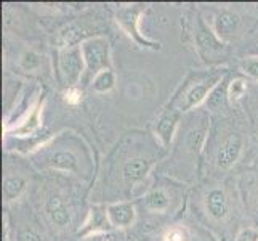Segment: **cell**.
<instances>
[{
	"instance_id": "cell-1",
	"label": "cell",
	"mask_w": 258,
	"mask_h": 241,
	"mask_svg": "<svg viewBox=\"0 0 258 241\" xmlns=\"http://www.w3.org/2000/svg\"><path fill=\"white\" fill-rule=\"evenodd\" d=\"M79 45H81V52L84 57L85 73L90 80H93V77L101 71L111 69V45L108 39L98 35V37L82 40Z\"/></svg>"
},
{
	"instance_id": "cell-2",
	"label": "cell",
	"mask_w": 258,
	"mask_h": 241,
	"mask_svg": "<svg viewBox=\"0 0 258 241\" xmlns=\"http://www.w3.org/2000/svg\"><path fill=\"white\" fill-rule=\"evenodd\" d=\"M85 73V63L81 45L66 47L59 50L58 55V74L66 88H74L81 82Z\"/></svg>"
},
{
	"instance_id": "cell-3",
	"label": "cell",
	"mask_w": 258,
	"mask_h": 241,
	"mask_svg": "<svg viewBox=\"0 0 258 241\" xmlns=\"http://www.w3.org/2000/svg\"><path fill=\"white\" fill-rule=\"evenodd\" d=\"M221 80H223V76L217 74V76L206 77L202 80H198V82H192L188 87H184L183 93L180 97H176L175 110H178L180 113H186V111L194 110L196 106H199L201 103L207 102L209 95Z\"/></svg>"
},
{
	"instance_id": "cell-4",
	"label": "cell",
	"mask_w": 258,
	"mask_h": 241,
	"mask_svg": "<svg viewBox=\"0 0 258 241\" xmlns=\"http://www.w3.org/2000/svg\"><path fill=\"white\" fill-rule=\"evenodd\" d=\"M141 10H143L141 5H130V7L119 8L117 15H115V18H117V24L127 32V35L137 43V45L145 47V49L159 50V49H161V43L148 40L145 35L140 32V28H138L140 20H138V18L141 15Z\"/></svg>"
},
{
	"instance_id": "cell-5",
	"label": "cell",
	"mask_w": 258,
	"mask_h": 241,
	"mask_svg": "<svg viewBox=\"0 0 258 241\" xmlns=\"http://www.w3.org/2000/svg\"><path fill=\"white\" fill-rule=\"evenodd\" d=\"M194 40H196V50L202 57L204 61H207L210 58H215L220 52H223L226 43L221 42L210 26L199 16L198 23H196L194 29Z\"/></svg>"
},
{
	"instance_id": "cell-6",
	"label": "cell",
	"mask_w": 258,
	"mask_h": 241,
	"mask_svg": "<svg viewBox=\"0 0 258 241\" xmlns=\"http://www.w3.org/2000/svg\"><path fill=\"white\" fill-rule=\"evenodd\" d=\"M244 150V138L239 133H231V135L218 147L217 155H215V163L220 169L228 171L233 167L239 158L242 155Z\"/></svg>"
},
{
	"instance_id": "cell-7",
	"label": "cell",
	"mask_w": 258,
	"mask_h": 241,
	"mask_svg": "<svg viewBox=\"0 0 258 241\" xmlns=\"http://www.w3.org/2000/svg\"><path fill=\"white\" fill-rule=\"evenodd\" d=\"M241 23H242V20L237 13L223 10V12L217 13L215 18H213L212 29L221 42L228 43L234 39V35L237 34L239 28H241Z\"/></svg>"
},
{
	"instance_id": "cell-8",
	"label": "cell",
	"mask_w": 258,
	"mask_h": 241,
	"mask_svg": "<svg viewBox=\"0 0 258 241\" xmlns=\"http://www.w3.org/2000/svg\"><path fill=\"white\" fill-rule=\"evenodd\" d=\"M45 212L51 224L58 228H68L73 222V214L66 200L59 193H50L45 201Z\"/></svg>"
},
{
	"instance_id": "cell-9",
	"label": "cell",
	"mask_w": 258,
	"mask_h": 241,
	"mask_svg": "<svg viewBox=\"0 0 258 241\" xmlns=\"http://www.w3.org/2000/svg\"><path fill=\"white\" fill-rule=\"evenodd\" d=\"M180 118H181V113L175 108L164 110L159 114V118L154 124V133L164 147H168L173 141Z\"/></svg>"
},
{
	"instance_id": "cell-10",
	"label": "cell",
	"mask_w": 258,
	"mask_h": 241,
	"mask_svg": "<svg viewBox=\"0 0 258 241\" xmlns=\"http://www.w3.org/2000/svg\"><path fill=\"white\" fill-rule=\"evenodd\" d=\"M106 219L114 228H128L135 224L137 219L135 206L130 201L112 203L106 208Z\"/></svg>"
},
{
	"instance_id": "cell-11",
	"label": "cell",
	"mask_w": 258,
	"mask_h": 241,
	"mask_svg": "<svg viewBox=\"0 0 258 241\" xmlns=\"http://www.w3.org/2000/svg\"><path fill=\"white\" fill-rule=\"evenodd\" d=\"M43 100H39L32 105L29 113L24 116L23 121L12 129V135L15 137H31L42 126V113H43Z\"/></svg>"
},
{
	"instance_id": "cell-12",
	"label": "cell",
	"mask_w": 258,
	"mask_h": 241,
	"mask_svg": "<svg viewBox=\"0 0 258 241\" xmlns=\"http://www.w3.org/2000/svg\"><path fill=\"white\" fill-rule=\"evenodd\" d=\"M206 211L217 222L226 219L229 214V200L223 188H212L206 195Z\"/></svg>"
},
{
	"instance_id": "cell-13",
	"label": "cell",
	"mask_w": 258,
	"mask_h": 241,
	"mask_svg": "<svg viewBox=\"0 0 258 241\" xmlns=\"http://www.w3.org/2000/svg\"><path fill=\"white\" fill-rule=\"evenodd\" d=\"M151 167H153V161L148 158H133L130 161H127L125 166L122 169V175L123 180H125L128 185H135L143 182L146 175L149 174Z\"/></svg>"
},
{
	"instance_id": "cell-14",
	"label": "cell",
	"mask_w": 258,
	"mask_h": 241,
	"mask_svg": "<svg viewBox=\"0 0 258 241\" xmlns=\"http://www.w3.org/2000/svg\"><path fill=\"white\" fill-rule=\"evenodd\" d=\"M47 167L53 171H63V172H79V161L77 156L71 150H56L48 155L45 161Z\"/></svg>"
},
{
	"instance_id": "cell-15",
	"label": "cell",
	"mask_w": 258,
	"mask_h": 241,
	"mask_svg": "<svg viewBox=\"0 0 258 241\" xmlns=\"http://www.w3.org/2000/svg\"><path fill=\"white\" fill-rule=\"evenodd\" d=\"M143 204L148 211L165 212L168 208H170V195L162 188H154L145 195Z\"/></svg>"
},
{
	"instance_id": "cell-16",
	"label": "cell",
	"mask_w": 258,
	"mask_h": 241,
	"mask_svg": "<svg viewBox=\"0 0 258 241\" xmlns=\"http://www.w3.org/2000/svg\"><path fill=\"white\" fill-rule=\"evenodd\" d=\"M28 186V182L26 178L20 177V175H7L4 178L2 188H4V196L7 201H13L16 198H20L23 195V191Z\"/></svg>"
},
{
	"instance_id": "cell-17",
	"label": "cell",
	"mask_w": 258,
	"mask_h": 241,
	"mask_svg": "<svg viewBox=\"0 0 258 241\" xmlns=\"http://www.w3.org/2000/svg\"><path fill=\"white\" fill-rule=\"evenodd\" d=\"M115 87V74L112 69H104L98 73L92 80V88L95 93H109Z\"/></svg>"
},
{
	"instance_id": "cell-18",
	"label": "cell",
	"mask_w": 258,
	"mask_h": 241,
	"mask_svg": "<svg viewBox=\"0 0 258 241\" xmlns=\"http://www.w3.org/2000/svg\"><path fill=\"white\" fill-rule=\"evenodd\" d=\"M42 61H43V57L39 52L28 49L20 55L18 66H20V69L24 71V73H37V71L42 68Z\"/></svg>"
},
{
	"instance_id": "cell-19",
	"label": "cell",
	"mask_w": 258,
	"mask_h": 241,
	"mask_svg": "<svg viewBox=\"0 0 258 241\" xmlns=\"http://www.w3.org/2000/svg\"><path fill=\"white\" fill-rule=\"evenodd\" d=\"M226 84V80H221V82L213 88L212 93L209 95L207 98V108H210L212 111H220L221 108H225L226 103L229 102V98H228V85Z\"/></svg>"
},
{
	"instance_id": "cell-20",
	"label": "cell",
	"mask_w": 258,
	"mask_h": 241,
	"mask_svg": "<svg viewBox=\"0 0 258 241\" xmlns=\"http://www.w3.org/2000/svg\"><path fill=\"white\" fill-rule=\"evenodd\" d=\"M247 93V80L242 77L233 79L228 84V98L231 103H236Z\"/></svg>"
},
{
	"instance_id": "cell-21",
	"label": "cell",
	"mask_w": 258,
	"mask_h": 241,
	"mask_svg": "<svg viewBox=\"0 0 258 241\" xmlns=\"http://www.w3.org/2000/svg\"><path fill=\"white\" fill-rule=\"evenodd\" d=\"M241 71L253 80H258V57H247L241 63Z\"/></svg>"
},
{
	"instance_id": "cell-22",
	"label": "cell",
	"mask_w": 258,
	"mask_h": 241,
	"mask_svg": "<svg viewBox=\"0 0 258 241\" xmlns=\"http://www.w3.org/2000/svg\"><path fill=\"white\" fill-rule=\"evenodd\" d=\"M164 241H191V235L184 227H173L165 231Z\"/></svg>"
},
{
	"instance_id": "cell-23",
	"label": "cell",
	"mask_w": 258,
	"mask_h": 241,
	"mask_svg": "<svg viewBox=\"0 0 258 241\" xmlns=\"http://www.w3.org/2000/svg\"><path fill=\"white\" fill-rule=\"evenodd\" d=\"M16 241H42V238H40L39 233H35L34 230H31V228H23V230L18 231Z\"/></svg>"
},
{
	"instance_id": "cell-24",
	"label": "cell",
	"mask_w": 258,
	"mask_h": 241,
	"mask_svg": "<svg viewBox=\"0 0 258 241\" xmlns=\"http://www.w3.org/2000/svg\"><path fill=\"white\" fill-rule=\"evenodd\" d=\"M234 241H258V230L256 228H244L239 231Z\"/></svg>"
},
{
	"instance_id": "cell-25",
	"label": "cell",
	"mask_w": 258,
	"mask_h": 241,
	"mask_svg": "<svg viewBox=\"0 0 258 241\" xmlns=\"http://www.w3.org/2000/svg\"><path fill=\"white\" fill-rule=\"evenodd\" d=\"M64 100L71 105H77V103H81L82 100V92L79 90L77 87L74 88H66V92H64Z\"/></svg>"
},
{
	"instance_id": "cell-26",
	"label": "cell",
	"mask_w": 258,
	"mask_h": 241,
	"mask_svg": "<svg viewBox=\"0 0 258 241\" xmlns=\"http://www.w3.org/2000/svg\"><path fill=\"white\" fill-rule=\"evenodd\" d=\"M85 241H108L103 235H92L90 238H85Z\"/></svg>"
}]
</instances>
